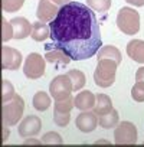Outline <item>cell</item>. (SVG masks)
Segmentation results:
<instances>
[{
    "label": "cell",
    "mask_w": 144,
    "mask_h": 147,
    "mask_svg": "<svg viewBox=\"0 0 144 147\" xmlns=\"http://www.w3.org/2000/svg\"><path fill=\"white\" fill-rule=\"evenodd\" d=\"M125 2L130 3V5H133V6H135V7L144 6V0H125Z\"/></svg>",
    "instance_id": "4dcf8cb0"
},
{
    "label": "cell",
    "mask_w": 144,
    "mask_h": 147,
    "mask_svg": "<svg viewBox=\"0 0 144 147\" xmlns=\"http://www.w3.org/2000/svg\"><path fill=\"white\" fill-rule=\"evenodd\" d=\"M117 28L124 35H135L140 30V15L131 7H121L117 15Z\"/></svg>",
    "instance_id": "3957f363"
},
{
    "label": "cell",
    "mask_w": 144,
    "mask_h": 147,
    "mask_svg": "<svg viewBox=\"0 0 144 147\" xmlns=\"http://www.w3.org/2000/svg\"><path fill=\"white\" fill-rule=\"evenodd\" d=\"M46 69V59L36 52H32L26 56L23 63V74L29 80H39L45 75Z\"/></svg>",
    "instance_id": "5b68a950"
},
{
    "label": "cell",
    "mask_w": 144,
    "mask_h": 147,
    "mask_svg": "<svg viewBox=\"0 0 144 147\" xmlns=\"http://www.w3.org/2000/svg\"><path fill=\"white\" fill-rule=\"evenodd\" d=\"M59 6L53 2V0H39V5H38V10H36V16L40 22H52L58 12H59Z\"/></svg>",
    "instance_id": "30bf717a"
},
{
    "label": "cell",
    "mask_w": 144,
    "mask_h": 147,
    "mask_svg": "<svg viewBox=\"0 0 144 147\" xmlns=\"http://www.w3.org/2000/svg\"><path fill=\"white\" fill-rule=\"evenodd\" d=\"M50 105V97L45 91H38L33 95V107L38 111H46Z\"/></svg>",
    "instance_id": "ffe728a7"
},
{
    "label": "cell",
    "mask_w": 144,
    "mask_h": 147,
    "mask_svg": "<svg viewBox=\"0 0 144 147\" xmlns=\"http://www.w3.org/2000/svg\"><path fill=\"white\" fill-rule=\"evenodd\" d=\"M87 5L95 12H107L111 7V0H87Z\"/></svg>",
    "instance_id": "603a6c76"
},
{
    "label": "cell",
    "mask_w": 144,
    "mask_h": 147,
    "mask_svg": "<svg viewBox=\"0 0 144 147\" xmlns=\"http://www.w3.org/2000/svg\"><path fill=\"white\" fill-rule=\"evenodd\" d=\"M95 144H110V143L105 140H98V141H95Z\"/></svg>",
    "instance_id": "836d02e7"
},
{
    "label": "cell",
    "mask_w": 144,
    "mask_h": 147,
    "mask_svg": "<svg viewBox=\"0 0 144 147\" xmlns=\"http://www.w3.org/2000/svg\"><path fill=\"white\" fill-rule=\"evenodd\" d=\"M72 91H74V88H72V81L68 77V74L55 77L49 84V92H50V95L55 101L68 98Z\"/></svg>",
    "instance_id": "8992f818"
},
{
    "label": "cell",
    "mask_w": 144,
    "mask_h": 147,
    "mask_svg": "<svg viewBox=\"0 0 144 147\" xmlns=\"http://www.w3.org/2000/svg\"><path fill=\"white\" fill-rule=\"evenodd\" d=\"M49 28L52 45L72 61L89 59L102 46L100 23L88 5L69 2L59 9Z\"/></svg>",
    "instance_id": "6da1fadb"
},
{
    "label": "cell",
    "mask_w": 144,
    "mask_h": 147,
    "mask_svg": "<svg viewBox=\"0 0 144 147\" xmlns=\"http://www.w3.org/2000/svg\"><path fill=\"white\" fill-rule=\"evenodd\" d=\"M25 3V0H2V7L5 12H17Z\"/></svg>",
    "instance_id": "484cf974"
},
{
    "label": "cell",
    "mask_w": 144,
    "mask_h": 147,
    "mask_svg": "<svg viewBox=\"0 0 144 147\" xmlns=\"http://www.w3.org/2000/svg\"><path fill=\"white\" fill-rule=\"evenodd\" d=\"M97 56H98V59H112V61H115L118 65L121 63V59H122L120 49H118L117 46H112V45L101 46V49L98 51Z\"/></svg>",
    "instance_id": "ac0fdd59"
},
{
    "label": "cell",
    "mask_w": 144,
    "mask_h": 147,
    "mask_svg": "<svg viewBox=\"0 0 144 147\" xmlns=\"http://www.w3.org/2000/svg\"><path fill=\"white\" fill-rule=\"evenodd\" d=\"M22 53L20 51L10 48V46H2V68L5 71H16L20 68L22 63Z\"/></svg>",
    "instance_id": "ba28073f"
},
{
    "label": "cell",
    "mask_w": 144,
    "mask_h": 147,
    "mask_svg": "<svg viewBox=\"0 0 144 147\" xmlns=\"http://www.w3.org/2000/svg\"><path fill=\"white\" fill-rule=\"evenodd\" d=\"M53 121L59 127H66L71 121V113H59L53 111Z\"/></svg>",
    "instance_id": "83f0119b"
},
{
    "label": "cell",
    "mask_w": 144,
    "mask_h": 147,
    "mask_svg": "<svg viewBox=\"0 0 144 147\" xmlns=\"http://www.w3.org/2000/svg\"><path fill=\"white\" fill-rule=\"evenodd\" d=\"M127 55L138 62V63H144V40L141 39H133L127 43Z\"/></svg>",
    "instance_id": "4fadbf2b"
},
{
    "label": "cell",
    "mask_w": 144,
    "mask_h": 147,
    "mask_svg": "<svg viewBox=\"0 0 144 147\" xmlns=\"http://www.w3.org/2000/svg\"><path fill=\"white\" fill-rule=\"evenodd\" d=\"M135 80L137 81H144V66L138 68L137 72H135Z\"/></svg>",
    "instance_id": "f546056e"
},
{
    "label": "cell",
    "mask_w": 144,
    "mask_h": 147,
    "mask_svg": "<svg viewBox=\"0 0 144 147\" xmlns=\"http://www.w3.org/2000/svg\"><path fill=\"white\" fill-rule=\"evenodd\" d=\"M118 120H120V115H118V111L115 108H112L110 113L107 114H102V115H98V123L102 128H112L118 124Z\"/></svg>",
    "instance_id": "d6986e66"
},
{
    "label": "cell",
    "mask_w": 144,
    "mask_h": 147,
    "mask_svg": "<svg viewBox=\"0 0 144 147\" xmlns=\"http://www.w3.org/2000/svg\"><path fill=\"white\" fill-rule=\"evenodd\" d=\"M97 100H95V105L92 108V111L97 114V115H102V114H107L112 110V102H111V98L107 95V94H97L95 95Z\"/></svg>",
    "instance_id": "e0dca14e"
},
{
    "label": "cell",
    "mask_w": 144,
    "mask_h": 147,
    "mask_svg": "<svg viewBox=\"0 0 144 147\" xmlns=\"http://www.w3.org/2000/svg\"><path fill=\"white\" fill-rule=\"evenodd\" d=\"M30 36L33 40L36 42H43L46 40L48 38H50V28L45 23V22H35L32 25V32H30Z\"/></svg>",
    "instance_id": "2e32d148"
},
{
    "label": "cell",
    "mask_w": 144,
    "mask_h": 147,
    "mask_svg": "<svg viewBox=\"0 0 144 147\" xmlns=\"http://www.w3.org/2000/svg\"><path fill=\"white\" fill-rule=\"evenodd\" d=\"M131 97L137 102H144V81H137L131 88Z\"/></svg>",
    "instance_id": "cb8c5ba5"
},
{
    "label": "cell",
    "mask_w": 144,
    "mask_h": 147,
    "mask_svg": "<svg viewBox=\"0 0 144 147\" xmlns=\"http://www.w3.org/2000/svg\"><path fill=\"white\" fill-rule=\"evenodd\" d=\"M13 26L10 22H7L5 18L2 19V40L3 42H7L13 38Z\"/></svg>",
    "instance_id": "4316f807"
},
{
    "label": "cell",
    "mask_w": 144,
    "mask_h": 147,
    "mask_svg": "<svg viewBox=\"0 0 144 147\" xmlns=\"http://www.w3.org/2000/svg\"><path fill=\"white\" fill-rule=\"evenodd\" d=\"M42 141H43V144H56V146H61V144H63V140H62V137H61L58 133H55V131H49V133L43 134V137H42Z\"/></svg>",
    "instance_id": "f1b7e54d"
},
{
    "label": "cell",
    "mask_w": 144,
    "mask_h": 147,
    "mask_svg": "<svg viewBox=\"0 0 144 147\" xmlns=\"http://www.w3.org/2000/svg\"><path fill=\"white\" fill-rule=\"evenodd\" d=\"M13 97H15V88H13L12 82L7 80H3L2 81V100H3V102L12 100Z\"/></svg>",
    "instance_id": "d4e9b609"
},
{
    "label": "cell",
    "mask_w": 144,
    "mask_h": 147,
    "mask_svg": "<svg viewBox=\"0 0 144 147\" xmlns=\"http://www.w3.org/2000/svg\"><path fill=\"white\" fill-rule=\"evenodd\" d=\"M53 2L59 6V7H62V6H65V5H68L69 2H72V0H53Z\"/></svg>",
    "instance_id": "d6a6232c"
},
{
    "label": "cell",
    "mask_w": 144,
    "mask_h": 147,
    "mask_svg": "<svg viewBox=\"0 0 144 147\" xmlns=\"http://www.w3.org/2000/svg\"><path fill=\"white\" fill-rule=\"evenodd\" d=\"M75 107V97H68L59 101H55V110L53 111H59V113H71V110Z\"/></svg>",
    "instance_id": "7402d4cb"
},
{
    "label": "cell",
    "mask_w": 144,
    "mask_h": 147,
    "mask_svg": "<svg viewBox=\"0 0 144 147\" xmlns=\"http://www.w3.org/2000/svg\"><path fill=\"white\" fill-rule=\"evenodd\" d=\"M68 77L72 81V88H74V91H78L85 85V75L79 69H71L68 72Z\"/></svg>",
    "instance_id": "44dd1931"
},
{
    "label": "cell",
    "mask_w": 144,
    "mask_h": 147,
    "mask_svg": "<svg viewBox=\"0 0 144 147\" xmlns=\"http://www.w3.org/2000/svg\"><path fill=\"white\" fill-rule=\"evenodd\" d=\"M48 46L50 48H45L46 49V53H45V59L48 62H52V63H62V65H68L72 59L61 49L55 48L52 43H48Z\"/></svg>",
    "instance_id": "5bb4252c"
},
{
    "label": "cell",
    "mask_w": 144,
    "mask_h": 147,
    "mask_svg": "<svg viewBox=\"0 0 144 147\" xmlns=\"http://www.w3.org/2000/svg\"><path fill=\"white\" fill-rule=\"evenodd\" d=\"M23 110H25V101L17 94H15L12 100L3 102V107H2L3 125H7V127L16 125L23 114Z\"/></svg>",
    "instance_id": "277c9868"
},
{
    "label": "cell",
    "mask_w": 144,
    "mask_h": 147,
    "mask_svg": "<svg viewBox=\"0 0 144 147\" xmlns=\"http://www.w3.org/2000/svg\"><path fill=\"white\" fill-rule=\"evenodd\" d=\"M118 63L112 59H98L94 71V81L101 88H108L115 82V72Z\"/></svg>",
    "instance_id": "7a4b0ae2"
},
{
    "label": "cell",
    "mask_w": 144,
    "mask_h": 147,
    "mask_svg": "<svg viewBox=\"0 0 144 147\" xmlns=\"http://www.w3.org/2000/svg\"><path fill=\"white\" fill-rule=\"evenodd\" d=\"M115 144H135L137 143V128L130 121H121L114 130Z\"/></svg>",
    "instance_id": "52a82bcc"
},
{
    "label": "cell",
    "mask_w": 144,
    "mask_h": 147,
    "mask_svg": "<svg viewBox=\"0 0 144 147\" xmlns=\"http://www.w3.org/2000/svg\"><path fill=\"white\" fill-rule=\"evenodd\" d=\"M42 143H43V141H39V140H35V138L23 141V144H25V146H29V144H42Z\"/></svg>",
    "instance_id": "1f68e13d"
},
{
    "label": "cell",
    "mask_w": 144,
    "mask_h": 147,
    "mask_svg": "<svg viewBox=\"0 0 144 147\" xmlns=\"http://www.w3.org/2000/svg\"><path fill=\"white\" fill-rule=\"evenodd\" d=\"M97 97L91 91H81L75 95V107L81 111H88L92 110L95 105Z\"/></svg>",
    "instance_id": "9a60e30c"
},
{
    "label": "cell",
    "mask_w": 144,
    "mask_h": 147,
    "mask_svg": "<svg viewBox=\"0 0 144 147\" xmlns=\"http://www.w3.org/2000/svg\"><path fill=\"white\" fill-rule=\"evenodd\" d=\"M98 124H100L98 123V115L94 111H91V110L82 111L81 114H78V117L75 120V125L82 133H91V131H94Z\"/></svg>",
    "instance_id": "8fae6325"
},
{
    "label": "cell",
    "mask_w": 144,
    "mask_h": 147,
    "mask_svg": "<svg viewBox=\"0 0 144 147\" xmlns=\"http://www.w3.org/2000/svg\"><path fill=\"white\" fill-rule=\"evenodd\" d=\"M12 26H13V38L15 39H25L28 36H30L32 32V25L29 23V20L26 18H13L10 20Z\"/></svg>",
    "instance_id": "7c38bea8"
},
{
    "label": "cell",
    "mask_w": 144,
    "mask_h": 147,
    "mask_svg": "<svg viewBox=\"0 0 144 147\" xmlns=\"http://www.w3.org/2000/svg\"><path fill=\"white\" fill-rule=\"evenodd\" d=\"M40 127H42L40 118H39L38 115H32V114H30V115L25 117V118L20 121V124H19V127H17V133H19L20 137L28 138V137H32V136L39 134Z\"/></svg>",
    "instance_id": "9c48e42d"
}]
</instances>
